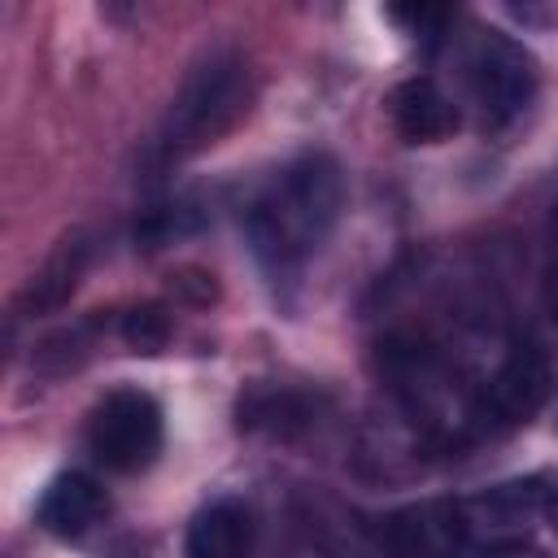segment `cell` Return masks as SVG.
<instances>
[{
	"mask_svg": "<svg viewBox=\"0 0 558 558\" xmlns=\"http://www.w3.org/2000/svg\"><path fill=\"white\" fill-rule=\"evenodd\" d=\"M122 340H126L135 353H157V349L170 340V318H166L157 305H140V310L122 314Z\"/></svg>",
	"mask_w": 558,
	"mask_h": 558,
	"instance_id": "5bb4252c",
	"label": "cell"
},
{
	"mask_svg": "<svg viewBox=\"0 0 558 558\" xmlns=\"http://www.w3.org/2000/svg\"><path fill=\"white\" fill-rule=\"evenodd\" d=\"M545 305H549V314L558 318V262H554L549 275H545Z\"/></svg>",
	"mask_w": 558,
	"mask_h": 558,
	"instance_id": "9a60e30c",
	"label": "cell"
},
{
	"mask_svg": "<svg viewBox=\"0 0 558 558\" xmlns=\"http://www.w3.org/2000/svg\"><path fill=\"white\" fill-rule=\"evenodd\" d=\"M344 209V170L331 153H301L244 209V235L270 279H292L336 231Z\"/></svg>",
	"mask_w": 558,
	"mask_h": 558,
	"instance_id": "6da1fadb",
	"label": "cell"
},
{
	"mask_svg": "<svg viewBox=\"0 0 558 558\" xmlns=\"http://www.w3.org/2000/svg\"><path fill=\"white\" fill-rule=\"evenodd\" d=\"M458 65H462L466 96H471V105H475V113L488 131H501V126L519 122L527 113V105L536 100V87H541L536 57L501 31L475 26L462 39Z\"/></svg>",
	"mask_w": 558,
	"mask_h": 558,
	"instance_id": "277c9868",
	"label": "cell"
},
{
	"mask_svg": "<svg viewBox=\"0 0 558 558\" xmlns=\"http://www.w3.org/2000/svg\"><path fill=\"white\" fill-rule=\"evenodd\" d=\"M235 418L244 432H262L275 440H292L318 418V401L288 384H257L235 401Z\"/></svg>",
	"mask_w": 558,
	"mask_h": 558,
	"instance_id": "8fae6325",
	"label": "cell"
},
{
	"mask_svg": "<svg viewBox=\"0 0 558 558\" xmlns=\"http://www.w3.org/2000/svg\"><path fill=\"white\" fill-rule=\"evenodd\" d=\"M105 514H109V493H105L92 475H83V471L57 475V480L44 488L39 506H35L39 527L52 532V536H61V541L87 536L96 523H105Z\"/></svg>",
	"mask_w": 558,
	"mask_h": 558,
	"instance_id": "9c48e42d",
	"label": "cell"
},
{
	"mask_svg": "<svg viewBox=\"0 0 558 558\" xmlns=\"http://www.w3.org/2000/svg\"><path fill=\"white\" fill-rule=\"evenodd\" d=\"M384 558H462L471 541V506L453 497H427L397 506L371 523Z\"/></svg>",
	"mask_w": 558,
	"mask_h": 558,
	"instance_id": "52a82bcc",
	"label": "cell"
},
{
	"mask_svg": "<svg viewBox=\"0 0 558 558\" xmlns=\"http://www.w3.org/2000/svg\"><path fill=\"white\" fill-rule=\"evenodd\" d=\"M545 510H549V519H554V527H558V484L545 493Z\"/></svg>",
	"mask_w": 558,
	"mask_h": 558,
	"instance_id": "2e32d148",
	"label": "cell"
},
{
	"mask_svg": "<svg viewBox=\"0 0 558 558\" xmlns=\"http://www.w3.org/2000/svg\"><path fill=\"white\" fill-rule=\"evenodd\" d=\"M83 266H87V240H83V235L61 240V248L39 266V275H35L31 288L22 292V301H26L31 310H52V305H61V301L74 292Z\"/></svg>",
	"mask_w": 558,
	"mask_h": 558,
	"instance_id": "7c38bea8",
	"label": "cell"
},
{
	"mask_svg": "<svg viewBox=\"0 0 558 558\" xmlns=\"http://www.w3.org/2000/svg\"><path fill=\"white\" fill-rule=\"evenodd\" d=\"M388 118H392V131L405 140V144H440L458 131V105L453 96H445L432 78H405L388 92Z\"/></svg>",
	"mask_w": 558,
	"mask_h": 558,
	"instance_id": "ba28073f",
	"label": "cell"
},
{
	"mask_svg": "<svg viewBox=\"0 0 558 558\" xmlns=\"http://www.w3.org/2000/svg\"><path fill=\"white\" fill-rule=\"evenodd\" d=\"M196 227H201L196 205L174 201V205L148 209L144 222H135V240H144V248H157V244H170V240H179V235H187V231H196Z\"/></svg>",
	"mask_w": 558,
	"mask_h": 558,
	"instance_id": "4fadbf2b",
	"label": "cell"
},
{
	"mask_svg": "<svg viewBox=\"0 0 558 558\" xmlns=\"http://www.w3.org/2000/svg\"><path fill=\"white\" fill-rule=\"evenodd\" d=\"M554 235H558V218H554Z\"/></svg>",
	"mask_w": 558,
	"mask_h": 558,
	"instance_id": "e0dca14e",
	"label": "cell"
},
{
	"mask_svg": "<svg viewBox=\"0 0 558 558\" xmlns=\"http://www.w3.org/2000/svg\"><path fill=\"white\" fill-rule=\"evenodd\" d=\"M166 440L161 405L144 388H113L87 418V449L113 475H135L157 462Z\"/></svg>",
	"mask_w": 558,
	"mask_h": 558,
	"instance_id": "5b68a950",
	"label": "cell"
},
{
	"mask_svg": "<svg viewBox=\"0 0 558 558\" xmlns=\"http://www.w3.org/2000/svg\"><path fill=\"white\" fill-rule=\"evenodd\" d=\"M253 510L235 497H218L201 506L183 536V558H248L253 554Z\"/></svg>",
	"mask_w": 558,
	"mask_h": 558,
	"instance_id": "30bf717a",
	"label": "cell"
},
{
	"mask_svg": "<svg viewBox=\"0 0 558 558\" xmlns=\"http://www.w3.org/2000/svg\"><path fill=\"white\" fill-rule=\"evenodd\" d=\"M379 371L423 440L462 449L466 440L484 436L480 384H471L436 344L418 336H388L379 344Z\"/></svg>",
	"mask_w": 558,
	"mask_h": 558,
	"instance_id": "7a4b0ae2",
	"label": "cell"
},
{
	"mask_svg": "<svg viewBox=\"0 0 558 558\" xmlns=\"http://www.w3.org/2000/svg\"><path fill=\"white\" fill-rule=\"evenodd\" d=\"M248 105H253V70L244 52L231 44L209 48L179 83L157 131V153L179 161L218 144L248 113Z\"/></svg>",
	"mask_w": 558,
	"mask_h": 558,
	"instance_id": "3957f363",
	"label": "cell"
},
{
	"mask_svg": "<svg viewBox=\"0 0 558 558\" xmlns=\"http://www.w3.org/2000/svg\"><path fill=\"white\" fill-rule=\"evenodd\" d=\"M554 392V366L549 353L536 340H510L493 371L480 379V414L484 432H510L541 414V405Z\"/></svg>",
	"mask_w": 558,
	"mask_h": 558,
	"instance_id": "8992f818",
	"label": "cell"
}]
</instances>
